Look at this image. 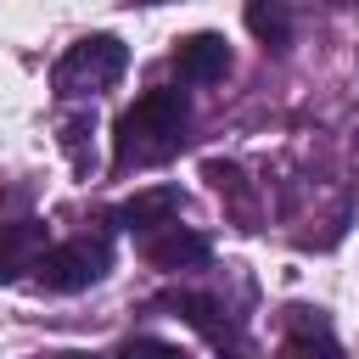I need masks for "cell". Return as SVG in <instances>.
Instances as JSON below:
<instances>
[{
	"instance_id": "1",
	"label": "cell",
	"mask_w": 359,
	"mask_h": 359,
	"mask_svg": "<svg viewBox=\"0 0 359 359\" xmlns=\"http://www.w3.org/2000/svg\"><path fill=\"white\" fill-rule=\"evenodd\" d=\"M185 118H191V101L180 90H146L118 118V168H140V163L174 157L180 140H185Z\"/></svg>"
},
{
	"instance_id": "2",
	"label": "cell",
	"mask_w": 359,
	"mask_h": 359,
	"mask_svg": "<svg viewBox=\"0 0 359 359\" xmlns=\"http://www.w3.org/2000/svg\"><path fill=\"white\" fill-rule=\"evenodd\" d=\"M123 67H129L123 39L118 34H90V39L67 45V56L50 73V84H56V95H101V90H112L123 79Z\"/></svg>"
},
{
	"instance_id": "3",
	"label": "cell",
	"mask_w": 359,
	"mask_h": 359,
	"mask_svg": "<svg viewBox=\"0 0 359 359\" xmlns=\"http://www.w3.org/2000/svg\"><path fill=\"white\" fill-rule=\"evenodd\" d=\"M107 264H112V247L95 236H79V241H62V247H45L39 258H34V275H39V286L45 292H84V286H95L101 275H107Z\"/></svg>"
},
{
	"instance_id": "4",
	"label": "cell",
	"mask_w": 359,
	"mask_h": 359,
	"mask_svg": "<svg viewBox=\"0 0 359 359\" xmlns=\"http://www.w3.org/2000/svg\"><path fill=\"white\" fill-rule=\"evenodd\" d=\"M168 67L180 73V84H219L230 73V45H224V34H185L174 45Z\"/></svg>"
},
{
	"instance_id": "5",
	"label": "cell",
	"mask_w": 359,
	"mask_h": 359,
	"mask_svg": "<svg viewBox=\"0 0 359 359\" xmlns=\"http://www.w3.org/2000/svg\"><path fill=\"white\" fill-rule=\"evenodd\" d=\"M208 236H196V230H180L174 219L168 224H157L151 230V241H146V264H157V269H185V264H208Z\"/></svg>"
},
{
	"instance_id": "6",
	"label": "cell",
	"mask_w": 359,
	"mask_h": 359,
	"mask_svg": "<svg viewBox=\"0 0 359 359\" xmlns=\"http://www.w3.org/2000/svg\"><path fill=\"white\" fill-rule=\"evenodd\" d=\"M39 252H45V224L39 219H6L0 224V280H17L22 269H34Z\"/></svg>"
},
{
	"instance_id": "7",
	"label": "cell",
	"mask_w": 359,
	"mask_h": 359,
	"mask_svg": "<svg viewBox=\"0 0 359 359\" xmlns=\"http://www.w3.org/2000/svg\"><path fill=\"white\" fill-rule=\"evenodd\" d=\"M180 208H185V196L174 185H151V191H135L118 219H123V230H157V224L180 219Z\"/></svg>"
},
{
	"instance_id": "8",
	"label": "cell",
	"mask_w": 359,
	"mask_h": 359,
	"mask_svg": "<svg viewBox=\"0 0 359 359\" xmlns=\"http://www.w3.org/2000/svg\"><path fill=\"white\" fill-rule=\"evenodd\" d=\"M247 34L264 50H286L292 45V0H247Z\"/></svg>"
},
{
	"instance_id": "9",
	"label": "cell",
	"mask_w": 359,
	"mask_h": 359,
	"mask_svg": "<svg viewBox=\"0 0 359 359\" xmlns=\"http://www.w3.org/2000/svg\"><path fill=\"white\" fill-rule=\"evenodd\" d=\"M174 314H185L196 331H208V342H236L230 337V325H224V314H219V303L213 297H196V292H174V297H163Z\"/></svg>"
},
{
	"instance_id": "10",
	"label": "cell",
	"mask_w": 359,
	"mask_h": 359,
	"mask_svg": "<svg viewBox=\"0 0 359 359\" xmlns=\"http://www.w3.org/2000/svg\"><path fill=\"white\" fill-rule=\"evenodd\" d=\"M84 135H90V118H67V129H62V146H67V157H73L79 168H90V157H84Z\"/></svg>"
},
{
	"instance_id": "11",
	"label": "cell",
	"mask_w": 359,
	"mask_h": 359,
	"mask_svg": "<svg viewBox=\"0 0 359 359\" xmlns=\"http://www.w3.org/2000/svg\"><path fill=\"white\" fill-rule=\"evenodd\" d=\"M135 6H163V0H135Z\"/></svg>"
}]
</instances>
